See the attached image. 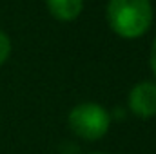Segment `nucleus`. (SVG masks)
I'll return each instance as SVG.
<instances>
[{
	"instance_id": "f257e3e1",
	"label": "nucleus",
	"mask_w": 156,
	"mask_h": 154,
	"mask_svg": "<svg viewBox=\"0 0 156 154\" xmlns=\"http://www.w3.org/2000/svg\"><path fill=\"white\" fill-rule=\"evenodd\" d=\"M107 22L122 38H138L145 35L153 22L151 0H109Z\"/></svg>"
},
{
	"instance_id": "f03ea898",
	"label": "nucleus",
	"mask_w": 156,
	"mask_h": 154,
	"mask_svg": "<svg viewBox=\"0 0 156 154\" xmlns=\"http://www.w3.org/2000/svg\"><path fill=\"white\" fill-rule=\"evenodd\" d=\"M111 120V113L94 102L78 103L67 116L69 129L85 142H96L104 138L109 132Z\"/></svg>"
},
{
	"instance_id": "7ed1b4c3",
	"label": "nucleus",
	"mask_w": 156,
	"mask_h": 154,
	"mask_svg": "<svg viewBox=\"0 0 156 154\" xmlns=\"http://www.w3.org/2000/svg\"><path fill=\"white\" fill-rule=\"evenodd\" d=\"M129 109L138 118L149 120L156 116V83L154 82H140L136 83L127 98Z\"/></svg>"
},
{
	"instance_id": "20e7f679",
	"label": "nucleus",
	"mask_w": 156,
	"mask_h": 154,
	"mask_svg": "<svg viewBox=\"0 0 156 154\" xmlns=\"http://www.w3.org/2000/svg\"><path fill=\"white\" fill-rule=\"evenodd\" d=\"M49 13L62 22H71L82 13L83 0H45Z\"/></svg>"
},
{
	"instance_id": "39448f33",
	"label": "nucleus",
	"mask_w": 156,
	"mask_h": 154,
	"mask_svg": "<svg viewBox=\"0 0 156 154\" xmlns=\"http://www.w3.org/2000/svg\"><path fill=\"white\" fill-rule=\"evenodd\" d=\"M9 54H11V40L4 31H0V65L5 64Z\"/></svg>"
},
{
	"instance_id": "423d86ee",
	"label": "nucleus",
	"mask_w": 156,
	"mask_h": 154,
	"mask_svg": "<svg viewBox=\"0 0 156 154\" xmlns=\"http://www.w3.org/2000/svg\"><path fill=\"white\" fill-rule=\"evenodd\" d=\"M149 64H151V69L156 75V38L153 42V47H151V56H149Z\"/></svg>"
},
{
	"instance_id": "0eeeda50",
	"label": "nucleus",
	"mask_w": 156,
	"mask_h": 154,
	"mask_svg": "<svg viewBox=\"0 0 156 154\" xmlns=\"http://www.w3.org/2000/svg\"><path fill=\"white\" fill-rule=\"evenodd\" d=\"M91 154H107V152H91Z\"/></svg>"
}]
</instances>
